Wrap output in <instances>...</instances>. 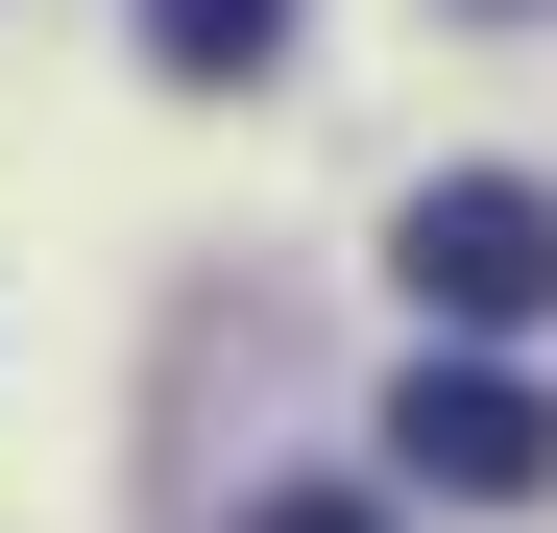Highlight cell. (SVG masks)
Listing matches in <instances>:
<instances>
[{"label":"cell","instance_id":"1","mask_svg":"<svg viewBox=\"0 0 557 533\" xmlns=\"http://www.w3.org/2000/svg\"><path fill=\"white\" fill-rule=\"evenodd\" d=\"M388 292L436 339H533L557 315V195H533V170H436V195L388 219Z\"/></svg>","mask_w":557,"mask_h":533},{"label":"cell","instance_id":"2","mask_svg":"<svg viewBox=\"0 0 557 533\" xmlns=\"http://www.w3.org/2000/svg\"><path fill=\"white\" fill-rule=\"evenodd\" d=\"M388 461L460 485V509H533V485H557V412H533L509 364H412V388H388Z\"/></svg>","mask_w":557,"mask_h":533},{"label":"cell","instance_id":"3","mask_svg":"<svg viewBox=\"0 0 557 533\" xmlns=\"http://www.w3.org/2000/svg\"><path fill=\"white\" fill-rule=\"evenodd\" d=\"M292 49V0H146V73H267Z\"/></svg>","mask_w":557,"mask_h":533},{"label":"cell","instance_id":"4","mask_svg":"<svg viewBox=\"0 0 557 533\" xmlns=\"http://www.w3.org/2000/svg\"><path fill=\"white\" fill-rule=\"evenodd\" d=\"M243 533H388V509H363V485H267Z\"/></svg>","mask_w":557,"mask_h":533},{"label":"cell","instance_id":"5","mask_svg":"<svg viewBox=\"0 0 557 533\" xmlns=\"http://www.w3.org/2000/svg\"><path fill=\"white\" fill-rule=\"evenodd\" d=\"M485 25H533V0H485Z\"/></svg>","mask_w":557,"mask_h":533}]
</instances>
